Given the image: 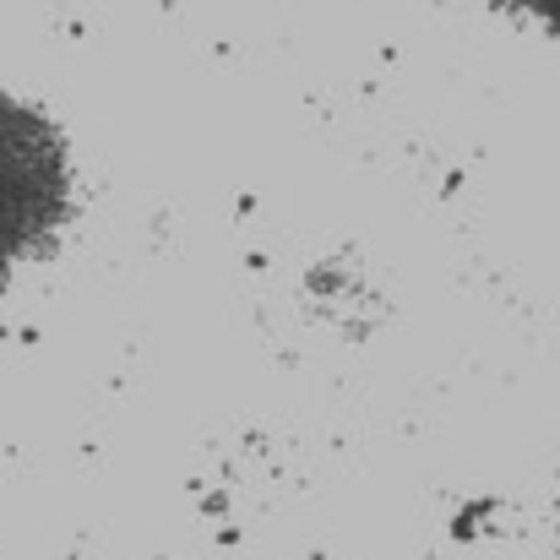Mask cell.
I'll return each instance as SVG.
<instances>
[{
    "label": "cell",
    "mask_w": 560,
    "mask_h": 560,
    "mask_svg": "<svg viewBox=\"0 0 560 560\" xmlns=\"http://www.w3.org/2000/svg\"><path fill=\"white\" fill-rule=\"evenodd\" d=\"M71 207V164L60 131L0 93V278L33 261Z\"/></svg>",
    "instance_id": "obj_1"
},
{
    "label": "cell",
    "mask_w": 560,
    "mask_h": 560,
    "mask_svg": "<svg viewBox=\"0 0 560 560\" xmlns=\"http://www.w3.org/2000/svg\"><path fill=\"white\" fill-rule=\"evenodd\" d=\"M495 5H506V11H517V16H528V22L560 33V0H495Z\"/></svg>",
    "instance_id": "obj_2"
}]
</instances>
